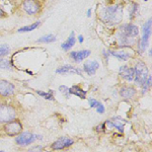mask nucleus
<instances>
[{"instance_id":"obj_1","label":"nucleus","mask_w":152,"mask_h":152,"mask_svg":"<svg viewBox=\"0 0 152 152\" xmlns=\"http://www.w3.org/2000/svg\"><path fill=\"white\" fill-rule=\"evenodd\" d=\"M139 35V28L132 23H126L120 28L119 39L120 44L124 46H132L136 43L137 36Z\"/></svg>"},{"instance_id":"obj_2","label":"nucleus","mask_w":152,"mask_h":152,"mask_svg":"<svg viewBox=\"0 0 152 152\" xmlns=\"http://www.w3.org/2000/svg\"><path fill=\"white\" fill-rule=\"evenodd\" d=\"M100 18L109 23H118L122 19V7L120 5L109 6L100 13Z\"/></svg>"},{"instance_id":"obj_3","label":"nucleus","mask_w":152,"mask_h":152,"mask_svg":"<svg viewBox=\"0 0 152 152\" xmlns=\"http://www.w3.org/2000/svg\"><path fill=\"white\" fill-rule=\"evenodd\" d=\"M134 72H135V76H134V81L138 86H142L144 84V82L147 80L149 76V70L147 65L144 62H138L136 64L134 68Z\"/></svg>"},{"instance_id":"obj_4","label":"nucleus","mask_w":152,"mask_h":152,"mask_svg":"<svg viewBox=\"0 0 152 152\" xmlns=\"http://www.w3.org/2000/svg\"><path fill=\"white\" fill-rule=\"evenodd\" d=\"M151 19H149L144 23L143 28H142V37L139 41V53L145 52V50L148 47V42L151 36Z\"/></svg>"},{"instance_id":"obj_5","label":"nucleus","mask_w":152,"mask_h":152,"mask_svg":"<svg viewBox=\"0 0 152 152\" xmlns=\"http://www.w3.org/2000/svg\"><path fill=\"white\" fill-rule=\"evenodd\" d=\"M16 119V111L9 104H0V123H8Z\"/></svg>"},{"instance_id":"obj_6","label":"nucleus","mask_w":152,"mask_h":152,"mask_svg":"<svg viewBox=\"0 0 152 152\" xmlns=\"http://www.w3.org/2000/svg\"><path fill=\"white\" fill-rule=\"evenodd\" d=\"M23 10L28 15H37L41 12L42 4L39 0H23Z\"/></svg>"},{"instance_id":"obj_7","label":"nucleus","mask_w":152,"mask_h":152,"mask_svg":"<svg viewBox=\"0 0 152 152\" xmlns=\"http://www.w3.org/2000/svg\"><path fill=\"white\" fill-rule=\"evenodd\" d=\"M3 130L8 136H16V135L20 134L21 131H23V125L19 121L13 120L11 122L5 123Z\"/></svg>"},{"instance_id":"obj_8","label":"nucleus","mask_w":152,"mask_h":152,"mask_svg":"<svg viewBox=\"0 0 152 152\" xmlns=\"http://www.w3.org/2000/svg\"><path fill=\"white\" fill-rule=\"evenodd\" d=\"M14 94V85L7 80H0V96L9 97Z\"/></svg>"},{"instance_id":"obj_9","label":"nucleus","mask_w":152,"mask_h":152,"mask_svg":"<svg viewBox=\"0 0 152 152\" xmlns=\"http://www.w3.org/2000/svg\"><path fill=\"white\" fill-rule=\"evenodd\" d=\"M36 140V135L29 133V132H23V133L18 134V136L16 137L15 142L16 144L20 146H26L29 145L31 143H33Z\"/></svg>"},{"instance_id":"obj_10","label":"nucleus","mask_w":152,"mask_h":152,"mask_svg":"<svg viewBox=\"0 0 152 152\" xmlns=\"http://www.w3.org/2000/svg\"><path fill=\"white\" fill-rule=\"evenodd\" d=\"M74 143V141L70 138H67V137H61L58 140H56L54 143L51 145V148L53 150H62V149L66 148V147H69L72 144Z\"/></svg>"},{"instance_id":"obj_11","label":"nucleus","mask_w":152,"mask_h":152,"mask_svg":"<svg viewBox=\"0 0 152 152\" xmlns=\"http://www.w3.org/2000/svg\"><path fill=\"white\" fill-rule=\"evenodd\" d=\"M120 76L121 78H123L126 81H133L134 80V76H135V72H134V68L132 67H129V66L125 65V66H122L120 68Z\"/></svg>"},{"instance_id":"obj_12","label":"nucleus","mask_w":152,"mask_h":152,"mask_svg":"<svg viewBox=\"0 0 152 152\" xmlns=\"http://www.w3.org/2000/svg\"><path fill=\"white\" fill-rule=\"evenodd\" d=\"M99 68V63L94 60H88L84 63V65H83V70H84L88 75H94Z\"/></svg>"},{"instance_id":"obj_13","label":"nucleus","mask_w":152,"mask_h":152,"mask_svg":"<svg viewBox=\"0 0 152 152\" xmlns=\"http://www.w3.org/2000/svg\"><path fill=\"white\" fill-rule=\"evenodd\" d=\"M90 55L89 50H83V51H77V52H71L70 58L73 59L75 62H81L82 60L86 59Z\"/></svg>"},{"instance_id":"obj_14","label":"nucleus","mask_w":152,"mask_h":152,"mask_svg":"<svg viewBox=\"0 0 152 152\" xmlns=\"http://www.w3.org/2000/svg\"><path fill=\"white\" fill-rule=\"evenodd\" d=\"M56 73H59V74H67V73H71V74L81 75V70H79L78 68H74L73 66L66 65V66H62V67L58 68V69L56 70Z\"/></svg>"},{"instance_id":"obj_15","label":"nucleus","mask_w":152,"mask_h":152,"mask_svg":"<svg viewBox=\"0 0 152 152\" xmlns=\"http://www.w3.org/2000/svg\"><path fill=\"white\" fill-rule=\"evenodd\" d=\"M136 89L132 86H124L120 89V95H121L123 99H130L132 97L135 96L136 94Z\"/></svg>"},{"instance_id":"obj_16","label":"nucleus","mask_w":152,"mask_h":152,"mask_svg":"<svg viewBox=\"0 0 152 152\" xmlns=\"http://www.w3.org/2000/svg\"><path fill=\"white\" fill-rule=\"evenodd\" d=\"M75 43H76L75 34H74V31H71V34H70L69 38L67 39V41L64 42V43H63L62 45H61V48H62L63 50L67 52L68 50H70V49L75 45Z\"/></svg>"},{"instance_id":"obj_17","label":"nucleus","mask_w":152,"mask_h":152,"mask_svg":"<svg viewBox=\"0 0 152 152\" xmlns=\"http://www.w3.org/2000/svg\"><path fill=\"white\" fill-rule=\"evenodd\" d=\"M69 94L76 95V96L80 97V99H85L86 97V91L83 90L82 88H80L79 86H77V85H74V86L69 88Z\"/></svg>"},{"instance_id":"obj_18","label":"nucleus","mask_w":152,"mask_h":152,"mask_svg":"<svg viewBox=\"0 0 152 152\" xmlns=\"http://www.w3.org/2000/svg\"><path fill=\"white\" fill-rule=\"evenodd\" d=\"M110 54L118 58L120 61H127L131 58V54L124 52V51H110Z\"/></svg>"},{"instance_id":"obj_19","label":"nucleus","mask_w":152,"mask_h":152,"mask_svg":"<svg viewBox=\"0 0 152 152\" xmlns=\"http://www.w3.org/2000/svg\"><path fill=\"white\" fill-rule=\"evenodd\" d=\"M40 24H41V21H36L35 23L31 24V26H23V28H19L18 31V33H26V31H34V29H36L39 26H40Z\"/></svg>"},{"instance_id":"obj_20","label":"nucleus","mask_w":152,"mask_h":152,"mask_svg":"<svg viewBox=\"0 0 152 152\" xmlns=\"http://www.w3.org/2000/svg\"><path fill=\"white\" fill-rule=\"evenodd\" d=\"M55 41H56V37L54 35L44 36L38 40L39 43H53V42H55Z\"/></svg>"},{"instance_id":"obj_21","label":"nucleus","mask_w":152,"mask_h":152,"mask_svg":"<svg viewBox=\"0 0 152 152\" xmlns=\"http://www.w3.org/2000/svg\"><path fill=\"white\" fill-rule=\"evenodd\" d=\"M10 52V48L8 45H0V57H4V56L8 55Z\"/></svg>"},{"instance_id":"obj_22","label":"nucleus","mask_w":152,"mask_h":152,"mask_svg":"<svg viewBox=\"0 0 152 152\" xmlns=\"http://www.w3.org/2000/svg\"><path fill=\"white\" fill-rule=\"evenodd\" d=\"M107 124L110 125L111 127H115V128L119 130L121 133H123V131H124V124L118 123V122L115 123V122H112V121H107Z\"/></svg>"},{"instance_id":"obj_23","label":"nucleus","mask_w":152,"mask_h":152,"mask_svg":"<svg viewBox=\"0 0 152 152\" xmlns=\"http://www.w3.org/2000/svg\"><path fill=\"white\" fill-rule=\"evenodd\" d=\"M52 92L53 91H50V92H44V91H40V90H38L37 91V94H40L42 95V96H44L47 100H54V97H53V95H52Z\"/></svg>"},{"instance_id":"obj_24","label":"nucleus","mask_w":152,"mask_h":152,"mask_svg":"<svg viewBox=\"0 0 152 152\" xmlns=\"http://www.w3.org/2000/svg\"><path fill=\"white\" fill-rule=\"evenodd\" d=\"M150 86H151V76L149 75L148 78H147V80L144 82V84L142 85V87H143V91H142V92H143V94H145L147 90L150 88Z\"/></svg>"},{"instance_id":"obj_25","label":"nucleus","mask_w":152,"mask_h":152,"mask_svg":"<svg viewBox=\"0 0 152 152\" xmlns=\"http://www.w3.org/2000/svg\"><path fill=\"white\" fill-rule=\"evenodd\" d=\"M59 90H60L61 92H62L63 94L65 95V96H69V88L67 86H65V85H61L60 87H59Z\"/></svg>"},{"instance_id":"obj_26","label":"nucleus","mask_w":152,"mask_h":152,"mask_svg":"<svg viewBox=\"0 0 152 152\" xmlns=\"http://www.w3.org/2000/svg\"><path fill=\"white\" fill-rule=\"evenodd\" d=\"M132 7L133 8L131 9V12H130V18H134V15L136 14V12H137V10H138V7H139V5L137 3H134L133 5H132Z\"/></svg>"},{"instance_id":"obj_27","label":"nucleus","mask_w":152,"mask_h":152,"mask_svg":"<svg viewBox=\"0 0 152 152\" xmlns=\"http://www.w3.org/2000/svg\"><path fill=\"white\" fill-rule=\"evenodd\" d=\"M88 102H89V105H90V107H99V104H100L99 102H97L96 99H90L89 100H88Z\"/></svg>"},{"instance_id":"obj_28","label":"nucleus","mask_w":152,"mask_h":152,"mask_svg":"<svg viewBox=\"0 0 152 152\" xmlns=\"http://www.w3.org/2000/svg\"><path fill=\"white\" fill-rule=\"evenodd\" d=\"M42 150H43V147L42 146H36L34 148H31L29 152H42Z\"/></svg>"},{"instance_id":"obj_29","label":"nucleus","mask_w":152,"mask_h":152,"mask_svg":"<svg viewBox=\"0 0 152 152\" xmlns=\"http://www.w3.org/2000/svg\"><path fill=\"white\" fill-rule=\"evenodd\" d=\"M97 107V110H96L97 113H99V114H104V107L102 104H99V107Z\"/></svg>"},{"instance_id":"obj_30","label":"nucleus","mask_w":152,"mask_h":152,"mask_svg":"<svg viewBox=\"0 0 152 152\" xmlns=\"http://www.w3.org/2000/svg\"><path fill=\"white\" fill-rule=\"evenodd\" d=\"M83 40H84V39H83L82 36H78V42H79L80 44L83 43Z\"/></svg>"},{"instance_id":"obj_31","label":"nucleus","mask_w":152,"mask_h":152,"mask_svg":"<svg viewBox=\"0 0 152 152\" xmlns=\"http://www.w3.org/2000/svg\"><path fill=\"white\" fill-rule=\"evenodd\" d=\"M86 15H87V18H90V16H91V9H88Z\"/></svg>"},{"instance_id":"obj_32","label":"nucleus","mask_w":152,"mask_h":152,"mask_svg":"<svg viewBox=\"0 0 152 152\" xmlns=\"http://www.w3.org/2000/svg\"><path fill=\"white\" fill-rule=\"evenodd\" d=\"M3 15H4V11L2 10V8L0 7V18H2Z\"/></svg>"},{"instance_id":"obj_33","label":"nucleus","mask_w":152,"mask_h":152,"mask_svg":"<svg viewBox=\"0 0 152 152\" xmlns=\"http://www.w3.org/2000/svg\"><path fill=\"white\" fill-rule=\"evenodd\" d=\"M0 152H3V151H2V150H0Z\"/></svg>"},{"instance_id":"obj_34","label":"nucleus","mask_w":152,"mask_h":152,"mask_svg":"<svg viewBox=\"0 0 152 152\" xmlns=\"http://www.w3.org/2000/svg\"><path fill=\"white\" fill-rule=\"evenodd\" d=\"M0 104H1V102H0Z\"/></svg>"}]
</instances>
